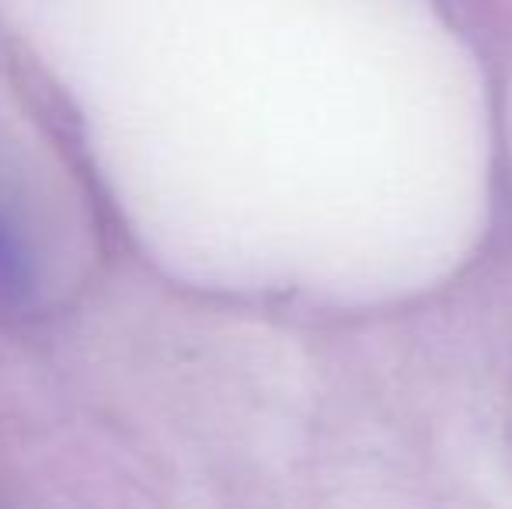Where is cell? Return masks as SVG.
Listing matches in <instances>:
<instances>
[{"label": "cell", "mask_w": 512, "mask_h": 509, "mask_svg": "<svg viewBox=\"0 0 512 509\" xmlns=\"http://www.w3.org/2000/svg\"><path fill=\"white\" fill-rule=\"evenodd\" d=\"M28 286V255L21 248L14 224L0 210V304L18 300Z\"/></svg>", "instance_id": "6da1fadb"}]
</instances>
